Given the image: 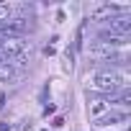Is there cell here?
Listing matches in <instances>:
<instances>
[{
	"label": "cell",
	"mask_w": 131,
	"mask_h": 131,
	"mask_svg": "<svg viewBox=\"0 0 131 131\" xmlns=\"http://www.w3.org/2000/svg\"><path fill=\"white\" fill-rule=\"evenodd\" d=\"M128 31H131V18H128L126 13H121V16H116V18H111V21H108V26H105V31H103V34L128 36Z\"/></svg>",
	"instance_id": "cell-2"
},
{
	"label": "cell",
	"mask_w": 131,
	"mask_h": 131,
	"mask_svg": "<svg viewBox=\"0 0 131 131\" xmlns=\"http://www.w3.org/2000/svg\"><path fill=\"white\" fill-rule=\"evenodd\" d=\"M21 72L18 70H13L10 64H3L0 62V82H8V80H13V77H18Z\"/></svg>",
	"instance_id": "cell-6"
},
{
	"label": "cell",
	"mask_w": 131,
	"mask_h": 131,
	"mask_svg": "<svg viewBox=\"0 0 131 131\" xmlns=\"http://www.w3.org/2000/svg\"><path fill=\"white\" fill-rule=\"evenodd\" d=\"M93 85H95V90H100V93L116 95V93L126 85V77H123L121 72H116V70H103V72H98V75L93 77Z\"/></svg>",
	"instance_id": "cell-1"
},
{
	"label": "cell",
	"mask_w": 131,
	"mask_h": 131,
	"mask_svg": "<svg viewBox=\"0 0 131 131\" xmlns=\"http://www.w3.org/2000/svg\"><path fill=\"white\" fill-rule=\"evenodd\" d=\"M128 121V113H105V116H100V118H95V126H116V123H126Z\"/></svg>",
	"instance_id": "cell-3"
},
{
	"label": "cell",
	"mask_w": 131,
	"mask_h": 131,
	"mask_svg": "<svg viewBox=\"0 0 131 131\" xmlns=\"http://www.w3.org/2000/svg\"><path fill=\"white\" fill-rule=\"evenodd\" d=\"M5 105V93H0V108Z\"/></svg>",
	"instance_id": "cell-10"
},
{
	"label": "cell",
	"mask_w": 131,
	"mask_h": 131,
	"mask_svg": "<svg viewBox=\"0 0 131 131\" xmlns=\"http://www.w3.org/2000/svg\"><path fill=\"white\" fill-rule=\"evenodd\" d=\"M54 126H57V128H59V126H64V118H62V116H57V118H54Z\"/></svg>",
	"instance_id": "cell-8"
},
{
	"label": "cell",
	"mask_w": 131,
	"mask_h": 131,
	"mask_svg": "<svg viewBox=\"0 0 131 131\" xmlns=\"http://www.w3.org/2000/svg\"><path fill=\"white\" fill-rule=\"evenodd\" d=\"M90 57H95V59H111L113 57V46H108V44H100V41H95L93 46H90Z\"/></svg>",
	"instance_id": "cell-4"
},
{
	"label": "cell",
	"mask_w": 131,
	"mask_h": 131,
	"mask_svg": "<svg viewBox=\"0 0 131 131\" xmlns=\"http://www.w3.org/2000/svg\"><path fill=\"white\" fill-rule=\"evenodd\" d=\"M0 131H10V123H0Z\"/></svg>",
	"instance_id": "cell-9"
},
{
	"label": "cell",
	"mask_w": 131,
	"mask_h": 131,
	"mask_svg": "<svg viewBox=\"0 0 131 131\" xmlns=\"http://www.w3.org/2000/svg\"><path fill=\"white\" fill-rule=\"evenodd\" d=\"M108 108H111V105H108L105 100H90V116H93V118L105 116V113H108Z\"/></svg>",
	"instance_id": "cell-5"
},
{
	"label": "cell",
	"mask_w": 131,
	"mask_h": 131,
	"mask_svg": "<svg viewBox=\"0 0 131 131\" xmlns=\"http://www.w3.org/2000/svg\"><path fill=\"white\" fill-rule=\"evenodd\" d=\"M54 111H57V108H54V105H51V103H49V105H46V108H44V116H49V113H54Z\"/></svg>",
	"instance_id": "cell-7"
}]
</instances>
